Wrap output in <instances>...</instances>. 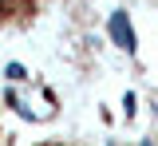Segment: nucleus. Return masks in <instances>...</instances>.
<instances>
[{
	"mask_svg": "<svg viewBox=\"0 0 158 146\" xmlns=\"http://www.w3.org/2000/svg\"><path fill=\"white\" fill-rule=\"evenodd\" d=\"M107 32H111V40L123 47V51H135L138 40H135V28H131V16L118 8V12H111V20H107Z\"/></svg>",
	"mask_w": 158,
	"mask_h": 146,
	"instance_id": "nucleus-1",
	"label": "nucleus"
},
{
	"mask_svg": "<svg viewBox=\"0 0 158 146\" xmlns=\"http://www.w3.org/2000/svg\"><path fill=\"white\" fill-rule=\"evenodd\" d=\"M4 75H8L12 83H24V79H28V67H24V63H8V71H4Z\"/></svg>",
	"mask_w": 158,
	"mask_h": 146,
	"instance_id": "nucleus-2",
	"label": "nucleus"
},
{
	"mask_svg": "<svg viewBox=\"0 0 158 146\" xmlns=\"http://www.w3.org/2000/svg\"><path fill=\"white\" fill-rule=\"evenodd\" d=\"M142 146H154V142H150V138H146V142H142Z\"/></svg>",
	"mask_w": 158,
	"mask_h": 146,
	"instance_id": "nucleus-3",
	"label": "nucleus"
}]
</instances>
